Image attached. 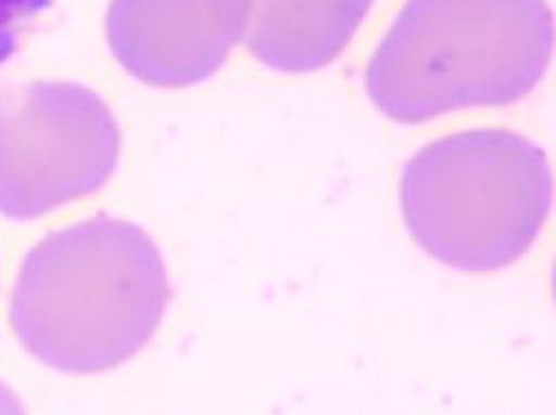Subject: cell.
Here are the masks:
<instances>
[{
    "mask_svg": "<svg viewBox=\"0 0 556 415\" xmlns=\"http://www.w3.org/2000/svg\"><path fill=\"white\" fill-rule=\"evenodd\" d=\"M252 0H114L108 40L121 67L152 87L214 76L245 38Z\"/></svg>",
    "mask_w": 556,
    "mask_h": 415,
    "instance_id": "5b68a950",
    "label": "cell"
},
{
    "mask_svg": "<svg viewBox=\"0 0 556 415\" xmlns=\"http://www.w3.org/2000/svg\"><path fill=\"white\" fill-rule=\"evenodd\" d=\"M549 207L543 150L503 129L445 135L412 156L401 178L409 236L460 271L515 264L536 243Z\"/></svg>",
    "mask_w": 556,
    "mask_h": 415,
    "instance_id": "3957f363",
    "label": "cell"
},
{
    "mask_svg": "<svg viewBox=\"0 0 556 415\" xmlns=\"http://www.w3.org/2000/svg\"><path fill=\"white\" fill-rule=\"evenodd\" d=\"M377 0H252L248 52L265 67L307 74L337 61Z\"/></svg>",
    "mask_w": 556,
    "mask_h": 415,
    "instance_id": "8992f818",
    "label": "cell"
},
{
    "mask_svg": "<svg viewBox=\"0 0 556 415\" xmlns=\"http://www.w3.org/2000/svg\"><path fill=\"white\" fill-rule=\"evenodd\" d=\"M52 5V0H0V65L18 50L29 25Z\"/></svg>",
    "mask_w": 556,
    "mask_h": 415,
    "instance_id": "52a82bcc",
    "label": "cell"
},
{
    "mask_svg": "<svg viewBox=\"0 0 556 415\" xmlns=\"http://www.w3.org/2000/svg\"><path fill=\"white\" fill-rule=\"evenodd\" d=\"M169 278L156 243L99 216L40 241L23 260L10 325L27 353L63 374L121 366L159 332Z\"/></svg>",
    "mask_w": 556,
    "mask_h": 415,
    "instance_id": "6da1fadb",
    "label": "cell"
},
{
    "mask_svg": "<svg viewBox=\"0 0 556 415\" xmlns=\"http://www.w3.org/2000/svg\"><path fill=\"white\" fill-rule=\"evenodd\" d=\"M545 0H407L367 67V94L396 122L526 99L545 76Z\"/></svg>",
    "mask_w": 556,
    "mask_h": 415,
    "instance_id": "7a4b0ae2",
    "label": "cell"
},
{
    "mask_svg": "<svg viewBox=\"0 0 556 415\" xmlns=\"http://www.w3.org/2000/svg\"><path fill=\"white\" fill-rule=\"evenodd\" d=\"M121 127L89 87L34 80L0 89V216L27 222L101 192Z\"/></svg>",
    "mask_w": 556,
    "mask_h": 415,
    "instance_id": "277c9868",
    "label": "cell"
},
{
    "mask_svg": "<svg viewBox=\"0 0 556 415\" xmlns=\"http://www.w3.org/2000/svg\"><path fill=\"white\" fill-rule=\"evenodd\" d=\"M0 411H8V413L21 411V404L16 402L14 393L5 385H0Z\"/></svg>",
    "mask_w": 556,
    "mask_h": 415,
    "instance_id": "ba28073f",
    "label": "cell"
}]
</instances>
